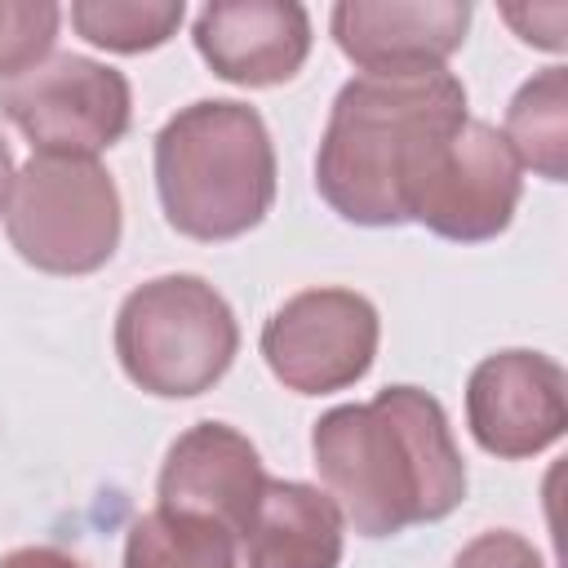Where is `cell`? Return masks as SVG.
I'll return each instance as SVG.
<instances>
[{
    "label": "cell",
    "mask_w": 568,
    "mask_h": 568,
    "mask_svg": "<svg viewBox=\"0 0 568 568\" xmlns=\"http://www.w3.org/2000/svg\"><path fill=\"white\" fill-rule=\"evenodd\" d=\"M315 470L359 537H390L453 515L466 462L448 413L417 386H386L368 404H337L311 430Z\"/></svg>",
    "instance_id": "obj_1"
},
{
    "label": "cell",
    "mask_w": 568,
    "mask_h": 568,
    "mask_svg": "<svg viewBox=\"0 0 568 568\" xmlns=\"http://www.w3.org/2000/svg\"><path fill=\"white\" fill-rule=\"evenodd\" d=\"M466 120V84L453 71L355 75L337 89L315 186L355 226H399L404 195L426 151Z\"/></svg>",
    "instance_id": "obj_2"
},
{
    "label": "cell",
    "mask_w": 568,
    "mask_h": 568,
    "mask_svg": "<svg viewBox=\"0 0 568 568\" xmlns=\"http://www.w3.org/2000/svg\"><path fill=\"white\" fill-rule=\"evenodd\" d=\"M155 191L173 231L217 244L253 231L275 204V146L266 120L226 98L169 115L155 133Z\"/></svg>",
    "instance_id": "obj_3"
},
{
    "label": "cell",
    "mask_w": 568,
    "mask_h": 568,
    "mask_svg": "<svg viewBox=\"0 0 568 568\" xmlns=\"http://www.w3.org/2000/svg\"><path fill=\"white\" fill-rule=\"evenodd\" d=\"M240 324L226 297L200 275L138 284L115 315V355L133 386L160 399L204 395L231 368Z\"/></svg>",
    "instance_id": "obj_4"
},
{
    "label": "cell",
    "mask_w": 568,
    "mask_h": 568,
    "mask_svg": "<svg viewBox=\"0 0 568 568\" xmlns=\"http://www.w3.org/2000/svg\"><path fill=\"white\" fill-rule=\"evenodd\" d=\"M120 191L89 155H31L13 173L4 231L18 257L49 275H89L120 244Z\"/></svg>",
    "instance_id": "obj_5"
},
{
    "label": "cell",
    "mask_w": 568,
    "mask_h": 568,
    "mask_svg": "<svg viewBox=\"0 0 568 568\" xmlns=\"http://www.w3.org/2000/svg\"><path fill=\"white\" fill-rule=\"evenodd\" d=\"M0 115L36 146V155H98L129 133V80L84 53H49L0 80Z\"/></svg>",
    "instance_id": "obj_6"
},
{
    "label": "cell",
    "mask_w": 568,
    "mask_h": 568,
    "mask_svg": "<svg viewBox=\"0 0 568 568\" xmlns=\"http://www.w3.org/2000/svg\"><path fill=\"white\" fill-rule=\"evenodd\" d=\"M519 191L524 178L506 138L493 124L466 115L426 151L422 169L408 182L404 217L444 240L479 244L510 226Z\"/></svg>",
    "instance_id": "obj_7"
},
{
    "label": "cell",
    "mask_w": 568,
    "mask_h": 568,
    "mask_svg": "<svg viewBox=\"0 0 568 568\" xmlns=\"http://www.w3.org/2000/svg\"><path fill=\"white\" fill-rule=\"evenodd\" d=\"M377 311L355 288H302L262 328L266 368L297 395L355 386L377 355Z\"/></svg>",
    "instance_id": "obj_8"
},
{
    "label": "cell",
    "mask_w": 568,
    "mask_h": 568,
    "mask_svg": "<svg viewBox=\"0 0 568 568\" xmlns=\"http://www.w3.org/2000/svg\"><path fill=\"white\" fill-rule=\"evenodd\" d=\"M466 426L501 462L537 457L568 430V377L541 351H497L466 382Z\"/></svg>",
    "instance_id": "obj_9"
},
{
    "label": "cell",
    "mask_w": 568,
    "mask_h": 568,
    "mask_svg": "<svg viewBox=\"0 0 568 568\" xmlns=\"http://www.w3.org/2000/svg\"><path fill=\"white\" fill-rule=\"evenodd\" d=\"M333 40L364 75L444 71L470 27L466 0H342L333 4Z\"/></svg>",
    "instance_id": "obj_10"
},
{
    "label": "cell",
    "mask_w": 568,
    "mask_h": 568,
    "mask_svg": "<svg viewBox=\"0 0 568 568\" xmlns=\"http://www.w3.org/2000/svg\"><path fill=\"white\" fill-rule=\"evenodd\" d=\"M191 36L209 71L244 89L293 80L311 53V18L297 0H213Z\"/></svg>",
    "instance_id": "obj_11"
},
{
    "label": "cell",
    "mask_w": 568,
    "mask_h": 568,
    "mask_svg": "<svg viewBox=\"0 0 568 568\" xmlns=\"http://www.w3.org/2000/svg\"><path fill=\"white\" fill-rule=\"evenodd\" d=\"M155 488L160 506L204 515L240 537L257 510L266 470L248 435H240L226 422H200L173 439Z\"/></svg>",
    "instance_id": "obj_12"
},
{
    "label": "cell",
    "mask_w": 568,
    "mask_h": 568,
    "mask_svg": "<svg viewBox=\"0 0 568 568\" xmlns=\"http://www.w3.org/2000/svg\"><path fill=\"white\" fill-rule=\"evenodd\" d=\"M244 568H337L342 515L328 493L297 479H266L248 528L240 532Z\"/></svg>",
    "instance_id": "obj_13"
},
{
    "label": "cell",
    "mask_w": 568,
    "mask_h": 568,
    "mask_svg": "<svg viewBox=\"0 0 568 568\" xmlns=\"http://www.w3.org/2000/svg\"><path fill=\"white\" fill-rule=\"evenodd\" d=\"M506 146L519 169H532L546 182L568 178V71L546 67L519 84L506 106Z\"/></svg>",
    "instance_id": "obj_14"
},
{
    "label": "cell",
    "mask_w": 568,
    "mask_h": 568,
    "mask_svg": "<svg viewBox=\"0 0 568 568\" xmlns=\"http://www.w3.org/2000/svg\"><path fill=\"white\" fill-rule=\"evenodd\" d=\"M124 568H235V532L204 515L155 506L129 524Z\"/></svg>",
    "instance_id": "obj_15"
},
{
    "label": "cell",
    "mask_w": 568,
    "mask_h": 568,
    "mask_svg": "<svg viewBox=\"0 0 568 568\" xmlns=\"http://www.w3.org/2000/svg\"><path fill=\"white\" fill-rule=\"evenodd\" d=\"M186 18L182 0H75L71 27L111 53H146L160 49Z\"/></svg>",
    "instance_id": "obj_16"
},
{
    "label": "cell",
    "mask_w": 568,
    "mask_h": 568,
    "mask_svg": "<svg viewBox=\"0 0 568 568\" xmlns=\"http://www.w3.org/2000/svg\"><path fill=\"white\" fill-rule=\"evenodd\" d=\"M62 9L53 0H0V80L49 58Z\"/></svg>",
    "instance_id": "obj_17"
},
{
    "label": "cell",
    "mask_w": 568,
    "mask_h": 568,
    "mask_svg": "<svg viewBox=\"0 0 568 568\" xmlns=\"http://www.w3.org/2000/svg\"><path fill=\"white\" fill-rule=\"evenodd\" d=\"M453 568H546V564L532 550V541H524L519 532L493 528V532H479L475 541H466L457 550Z\"/></svg>",
    "instance_id": "obj_18"
},
{
    "label": "cell",
    "mask_w": 568,
    "mask_h": 568,
    "mask_svg": "<svg viewBox=\"0 0 568 568\" xmlns=\"http://www.w3.org/2000/svg\"><path fill=\"white\" fill-rule=\"evenodd\" d=\"M501 18L519 31L524 44H537V49H550V53H559L568 44V36H564L568 4H506Z\"/></svg>",
    "instance_id": "obj_19"
},
{
    "label": "cell",
    "mask_w": 568,
    "mask_h": 568,
    "mask_svg": "<svg viewBox=\"0 0 568 568\" xmlns=\"http://www.w3.org/2000/svg\"><path fill=\"white\" fill-rule=\"evenodd\" d=\"M0 568H89V564L62 546H18L0 559Z\"/></svg>",
    "instance_id": "obj_20"
},
{
    "label": "cell",
    "mask_w": 568,
    "mask_h": 568,
    "mask_svg": "<svg viewBox=\"0 0 568 568\" xmlns=\"http://www.w3.org/2000/svg\"><path fill=\"white\" fill-rule=\"evenodd\" d=\"M9 191H13V155H9V146H4V138H0V213H4V204H9Z\"/></svg>",
    "instance_id": "obj_21"
}]
</instances>
